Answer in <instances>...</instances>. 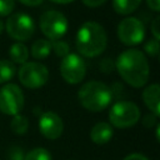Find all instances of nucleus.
<instances>
[{"instance_id": "f257e3e1", "label": "nucleus", "mask_w": 160, "mask_h": 160, "mask_svg": "<svg viewBox=\"0 0 160 160\" xmlns=\"http://www.w3.org/2000/svg\"><path fill=\"white\" fill-rule=\"evenodd\" d=\"M115 68L120 76L132 88H141L149 80V64L146 56L136 49L122 51L116 61Z\"/></svg>"}, {"instance_id": "f03ea898", "label": "nucleus", "mask_w": 160, "mask_h": 160, "mask_svg": "<svg viewBox=\"0 0 160 160\" xmlns=\"http://www.w3.org/2000/svg\"><path fill=\"white\" fill-rule=\"evenodd\" d=\"M106 42L108 38L105 29L95 21H86L78 30L76 49L86 58H95L100 55L105 50Z\"/></svg>"}, {"instance_id": "7ed1b4c3", "label": "nucleus", "mask_w": 160, "mask_h": 160, "mask_svg": "<svg viewBox=\"0 0 160 160\" xmlns=\"http://www.w3.org/2000/svg\"><path fill=\"white\" fill-rule=\"evenodd\" d=\"M78 96L80 104L90 111L104 110L112 100L110 88L106 84L96 80H91L84 84L80 88Z\"/></svg>"}, {"instance_id": "20e7f679", "label": "nucleus", "mask_w": 160, "mask_h": 160, "mask_svg": "<svg viewBox=\"0 0 160 160\" xmlns=\"http://www.w3.org/2000/svg\"><path fill=\"white\" fill-rule=\"evenodd\" d=\"M139 119L140 110L138 105L131 101H116L109 111V120L115 128H131L139 121Z\"/></svg>"}, {"instance_id": "39448f33", "label": "nucleus", "mask_w": 160, "mask_h": 160, "mask_svg": "<svg viewBox=\"0 0 160 160\" xmlns=\"http://www.w3.org/2000/svg\"><path fill=\"white\" fill-rule=\"evenodd\" d=\"M5 29L11 39L19 41H26L32 36L35 31V24L34 20L28 14L16 12L8 18Z\"/></svg>"}, {"instance_id": "423d86ee", "label": "nucleus", "mask_w": 160, "mask_h": 160, "mask_svg": "<svg viewBox=\"0 0 160 160\" xmlns=\"http://www.w3.org/2000/svg\"><path fill=\"white\" fill-rule=\"evenodd\" d=\"M40 29L48 39L52 41L60 40L68 31V20L60 11L49 10L40 16Z\"/></svg>"}, {"instance_id": "0eeeda50", "label": "nucleus", "mask_w": 160, "mask_h": 160, "mask_svg": "<svg viewBox=\"0 0 160 160\" xmlns=\"http://www.w3.org/2000/svg\"><path fill=\"white\" fill-rule=\"evenodd\" d=\"M18 76L25 88L39 89L46 84L49 79V71L42 64L30 61L21 65Z\"/></svg>"}, {"instance_id": "6e6552de", "label": "nucleus", "mask_w": 160, "mask_h": 160, "mask_svg": "<svg viewBox=\"0 0 160 160\" xmlns=\"http://www.w3.org/2000/svg\"><path fill=\"white\" fill-rule=\"evenodd\" d=\"M24 108V95L15 84H6L0 89V111L5 115H16Z\"/></svg>"}, {"instance_id": "1a4fd4ad", "label": "nucleus", "mask_w": 160, "mask_h": 160, "mask_svg": "<svg viewBox=\"0 0 160 160\" xmlns=\"http://www.w3.org/2000/svg\"><path fill=\"white\" fill-rule=\"evenodd\" d=\"M145 36L144 24L136 18H125L120 21L118 26L119 40L128 46H134L140 44Z\"/></svg>"}, {"instance_id": "9d476101", "label": "nucleus", "mask_w": 160, "mask_h": 160, "mask_svg": "<svg viewBox=\"0 0 160 160\" xmlns=\"http://www.w3.org/2000/svg\"><path fill=\"white\" fill-rule=\"evenodd\" d=\"M60 72L64 80L69 84L80 82L86 74V65L84 59L78 54H68L62 58L60 64Z\"/></svg>"}, {"instance_id": "9b49d317", "label": "nucleus", "mask_w": 160, "mask_h": 160, "mask_svg": "<svg viewBox=\"0 0 160 160\" xmlns=\"http://www.w3.org/2000/svg\"><path fill=\"white\" fill-rule=\"evenodd\" d=\"M39 130L44 138L55 140L61 136L64 130V124L61 118L56 112L46 111L42 112L39 118Z\"/></svg>"}, {"instance_id": "f8f14e48", "label": "nucleus", "mask_w": 160, "mask_h": 160, "mask_svg": "<svg viewBox=\"0 0 160 160\" xmlns=\"http://www.w3.org/2000/svg\"><path fill=\"white\" fill-rule=\"evenodd\" d=\"M159 95H160V88L159 84H151L149 85L144 91H142V100L146 105V108L152 112V115L159 116L160 114V101H159Z\"/></svg>"}, {"instance_id": "ddd939ff", "label": "nucleus", "mask_w": 160, "mask_h": 160, "mask_svg": "<svg viewBox=\"0 0 160 160\" xmlns=\"http://www.w3.org/2000/svg\"><path fill=\"white\" fill-rule=\"evenodd\" d=\"M112 138V128L108 122H98L90 130V139L96 145H104Z\"/></svg>"}, {"instance_id": "4468645a", "label": "nucleus", "mask_w": 160, "mask_h": 160, "mask_svg": "<svg viewBox=\"0 0 160 160\" xmlns=\"http://www.w3.org/2000/svg\"><path fill=\"white\" fill-rule=\"evenodd\" d=\"M9 55L11 59V62L14 64H25L29 58V50L24 44L16 42L12 44L9 49Z\"/></svg>"}, {"instance_id": "2eb2a0df", "label": "nucleus", "mask_w": 160, "mask_h": 160, "mask_svg": "<svg viewBox=\"0 0 160 160\" xmlns=\"http://www.w3.org/2000/svg\"><path fill=\"white\" fill-rule=\"evenodd\" d=\"M140 2L141 0H112V6L118 14L128 15L135 11L139 8Z\"/></svg>"}, {"instance_id": "dca6fc26", "label": "nucleus", "mask_w": 160, "mask_h": 160, "mask_svg": "<svg viewBox=\"0 0 160 160\" xmlns=\"http://www.w3.org/2000/svg\"><path fill=\"white\" fill-rule=\"evenodd\" d=\"M51 51V42L49 40L39 39L31 46V55L35 59H45Z\"/></svg>"}, {"instance_id": "f3484780", "label": "nucleus", "mask_w": 160, "mask_h": 160, "mask_svg": "<svg viewBox=\"0 0 160 160\" xmlns=\"http://www.w3.org/2000/svg\"><path fill=\"white\" fill-rule=\"evenodd\" d=\"M10 128L12 130V132H15L16 135H24L28 131L29 128V121L24 115L16 114L12 116L11 122H10Z\"/></svg>"}, {"instance_id": "a211bd4d", "label": "nucleus", "mask_w": 160, "mask_h": 160, "mask_svg": "<svg viewBox=\"0 0 160 160\" xmlns=\"http://www.w3.org/2000/svg\"><path fill=\"white\" fill-rule=\"evenodd\" d=\"M15 65L10 60H0V84L9 81L15 75Z\"/></svg>"}, {"instance_id": "6ab92c4d", "label": "nucleus", "mask_w": 160, "mask_h": 160, "mask_svg": "<svg viewBox=\"0 0 160 160\" xmlns=\"http://www.w3.org/2000/svg\"><path fill=\"white\" fill-rule=\"evenodd\" d=\"M24 160H52V159H51V154L46 149L35 148L25 155Z\"/></svg>"}, {"instance_id": "aec40b11", "label": "nucleus", "mask_w": 160, "mask_h": 160, "mask_svg": "<svg viewBox=\"0 0 160 160\" xmlns=\"http://www.w3.org/2000/svg\"><path fill=\"white\" fill-rule=\"evenodd\" d=\"M51 49L54 50V52L58 55V56H66L69 54V45L68 42L62 41V40H55L51 42Z\"/></svg>"}, {"instance_id": "412c9836", "label": "nucleus", "mask_w": 160, "mask_h": 160, "mask_svg": "<svg viewBox=\"0 0 160 160\" xmlns=\"http://www.w3.org/2000/svg\"><path fill=\"white\" fill-rule=\"evenodd\" d=\"M144 50L149 56H152V58L158 56V54H159V40H156V39L149 40L144 45Z\"/></svg>"}, {"instance_id": "4be33fe9", "label": "nucleus", "mask_w": 160, "mask_h": 160, "mask_svg": "<svg viewBox=\"0 0 160 160\" xmlns=\"http://www.w3.org/2000/svg\"><path fill=\"white\" fill-rule=\"evenodd\" d=\"M24 158H25V154H24L22 149L16 145H12L8 150V155H6L8 160H24Z\"/></svg>"}, {"instance_id": "5701e85b", "label": "nucleus", "mask_w": 160, "mask_h": 160, "mask_svg": "<svg viewBox=\"0 0 160 160\" xmlns=\"http://www.w3.org/2000/svg\"><path fill=\"white\" fill-rule=\"evenodd\" d=\"M15 6V0H0V16L11 14Z\"/></svg>"}, {"instance_id": "b1692460", "label": "nucleus", "mask_w": 160, "mask_h": 160, "mask_svg": "<svg viewBox=\"0 0 160 160\" xmlns=\"http://www.w3.org/2000/svg\"><path fill=\"white\" fill-rule=\"evenodd\" d=\"M115 68V62H112L111 59H104L100 62V70L104 72H110Z\"/></svg>"}, {"instance_id": "393cba45", "label": "nucleus", "mask_w": 160, "mask_h": 160, "mask_svg": "<svg viewBox=\"0 0 160 160\" xmlns=\"http://www.w3.org/2000/svg\"><path fill=\"white\" fill-rule=\"evenodd\" d=\"M160 24V18L158 16V18H155L154 20H152V22H151V32H152V35H154V38L156 39V40H159L160 39V31H159V25Z\"/></svg>"}, {"instance_id": "a878e982", "label": "nucleus", "mask_w": 160, "mask_h": 160, "mask_svg": "<svg viewBox=\"0 0 160 160\" xmlns=\"http://www.w3.org/2000/svg\"><path fill=\"white\" fill-rule=\"evenodd\" d=\"M142 122H144V125L146 128H150V126H152V125L156 124V116L152 115V114H148V115L144 116V121Z\"/></svg>"}, {"instance_id": "bb28decb", "label": "nucleus", "mask_w": 160, "mask_h": 160, "mask_svg": "<svg viewBox=\"0 0 160 160\" xmlns=\"http://www.w3.org/2000/svg\"><path fill=\"white\" fill-rule=\"evenodd\" d=\"M105 1L106 0H82V2L89 8H98V6L102 5Z\"/></svg>"}, {"instance_id": "cd10ccee", "label": "nucleus", "mask_w": 160, "mask_h": 160, "mask_svg": "<svg viewBox=\"0 0 160 160\" xmlns=\"http://www.w3.org/2000/svg\"><path fill=\"white\" fill-rule=\"evenodd\" d=\"M124 160H149L146 156H144L142 154H139V152H134V154H130L128 156L124 158Z\"/></svg>"}, {"instance_id": "c85d7f7f", "label": "nucleus", "mask_w": 160, "mask_h": 160, "mask_svg": "<svg viewBox=\"0 0 160 160\" xmlns=\"http://www.w3.org/2000/svg\"><path fill=\"white\" fill-rule=\"evenodd\" d=\"M146 4L154 11H159L160 9V0H146Z\"/></svg>"}, {"instance_id": "c756f323", "label": "nucleus", "mask_w": 160, "mask_h": 160, "mask_svg": "<svg viewBox=\"0 0 160 160\" xmlns=\"http://www.w3.org/2000/svg\"><path fill=\"white\" fill-rule=\"evenodd\" d=\"M21 4H24V5H26V6H38V5H40L44 0H19Z\"/></svg>"}, {"instance_id": "7c9ffc66", "label": "nucleus", "mask_w": 160, "mask_h": 160, "mask_svg": "<svg viewBox=\"0 0 160 160\" xmlns=\"http://www.w3.org/2000/svg\"><path fill=\"white\" fill-rule=\"evenodd\" d=\"M50 1L56 2V4H69V2H71V1H74V0H50Z\"/></svg>"}, {"instance_id": "2f4dec72", "label": "nucleus", "mask_w": 160, "mask_h": 160, "mask_svg": "<svg viewBox=\"0 0 160 160\" xmlns=\"http://www.w3.org/2000/svg\"><path fill=\"white\" fill-rule=\"evenodd\" d=\"M2 30H4V25H2V22H1V20H0V34L2 32Z\"/></svg>"}]
</instances>
